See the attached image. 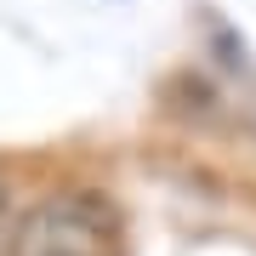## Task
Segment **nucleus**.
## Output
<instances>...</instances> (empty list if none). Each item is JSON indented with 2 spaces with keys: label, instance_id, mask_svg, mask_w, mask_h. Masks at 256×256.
<instances>
[{
  "label": "nucleus",
  "instance_id": "obj_1",
  "mask_svg": "<svg viewBox=\"0 0 256 256\" xmlns=\"http://www.w3.org/2000/svg\"><path fill=\"white\" fill-rule=\"evenodd\" d=\"M114 250V205L92 188L46 194L12 222L6 256H108Z\"/></svg>",
  "mask_w": 256,
  "mask_h": 256
},
{
  "label": "nucleus",
  "instance_id": "obj_2",
  "mask_svg": "<svg viewBox=\"0 0 256 256\" xmlns=\"http://www.w3.org/2000/svg\"><path fill=\"white\" fill-rule=\"evenodd\" d=\"M6 239H12V228H6V182H0V256H6Z\"/></svg>",
  "mask_w": 256,
  "mask_h": 256
}]
</instances>
